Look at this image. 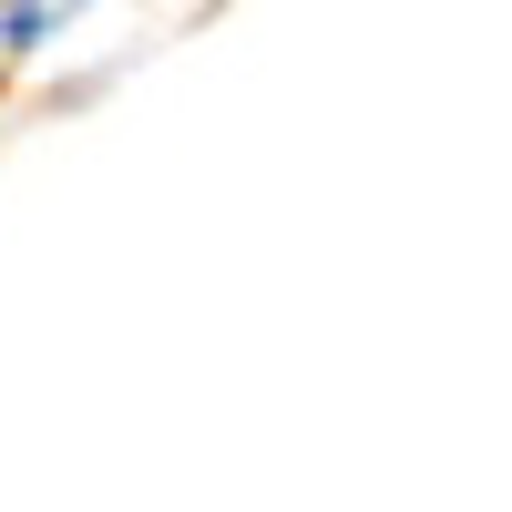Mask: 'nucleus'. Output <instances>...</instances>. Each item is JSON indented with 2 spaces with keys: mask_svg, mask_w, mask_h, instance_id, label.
Segmentation results:
<instances>
[]
</instances>
